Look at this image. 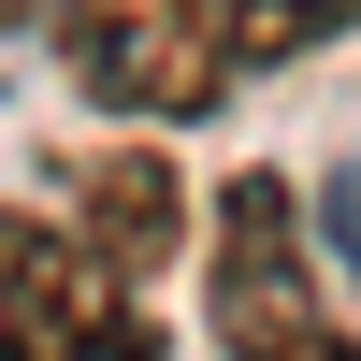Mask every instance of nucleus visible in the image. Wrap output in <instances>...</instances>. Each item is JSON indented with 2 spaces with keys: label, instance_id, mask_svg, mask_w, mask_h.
<instances>
[{
  "label": "nucleus",
  "instance_id": "obj_5",
  "mask_svg": "<svg viewBox=\"0 0 361 361\" xmlns=\"http://www.w3.org/2000/svg\"><path fill=\"white\" fill-rule=\"evenodd\" d=\"M202 15H217V58H231V73H275V58L347 44V29H361V0H202Z\"/></svg>",
  "mask_w": 361,
  "mask_h": 361
},
{
  "label": "nucleus",
  "instance_id": "obj_2",
  "mask_svg": "<svg viewBox=\"0 0 361 361\" xmlns=\"http://www.w3.org/2000/svg\"><path fill=\"white\" fill-rule=\"evenodd\" d=\"M0 361H159L145 275H116L58 202H0Z\"/></svg>",
  "mask_w": 361,
  "mask_h": 361
},
{
  "label": "nucleus",
  "instance_id": "obj_4",
  "mask_svg": "<svg viewBox=\"0 0 361 361\" xmlns=\"http://www.w3.org/2000/svg\"><path fill=\"white\" fill-rule=\"evenodd\" d=\"M58 217H73L87 246L116 260V275H159V260L188 246V188H173V173L145 159V145H130V159H87V173H73V202H58Z\"/></svg>",
  "mask_w": 361,
  "mask_h": 361
},
{
  "label": "nucleus",
  "instance_id": "obj_3",
  "mask_svg": "<svg viewBox=\"0 0 361 361\" xmlns=\"http://www.w3.org/2000/svg\"><path fill=\"white\" fill-rule=\"evenodd\" d=\"M58 58L102 116H217L231 58L202 0H58Z\"/></svg>",
  "mask_w": 361,
  "mask_h": 361
},
{
  "label": "nucleus",
  "instance_id": "obj_1",
  "mask_svg": "<svg viewBox=\"0 0 361 361\" xmlns=\"http://www.w3.org/2000/svg\"><path fill=\"white\" fill-rule=\"evenodd\" d=\"M202 304H217V347L231 361H361V333L333 318V289H318V246H304L289 173H231L217 188Z\"/></svg>",
  "mask_w": 361,
  "mask_h": 361
},
{
  "label": "nucleus",
  "instance_id": "obj_6",
  "mask_svg": "<svg viewBox=\"0 0 361 361\" xmlns=\"http://www.w3.org/2000/svg\"><path fill=\"white\" fill-rule=\"evenodd\" d=\"M15 15H29V0H0V29H15Z\"/></svg>",
  "mask_w": 361,
  "mask_h": 361
}]
</instances>
